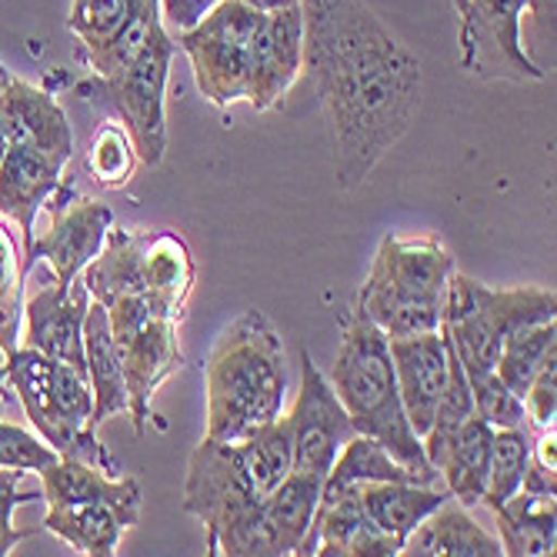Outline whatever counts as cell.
Masks as SVG:
<instances>
[{
	"instance_id": "6da1fadb",
	"label": "cell",
	"mask_w": 557,
	"mask_h": 557,
	"mask_svg": "<svg viewBox=\"0 0 557 557\" xmlns=\"http://www.w3.org/2000/svg\"><path fill=\"white\" fill-rule=\"evenodd\" d=\"M300 14L304 74L324 111L334 177L354 194L411 131L424 71L364 0H300Z\"/></svg>"
},
{
	"instance_id": "7a4b0ae2",
	"label": "cell",
	"mask_w": 557,
	"mask_h": 557,
	"mask_svg": "<svg viewBox=\"0 0 557 557\" xmlns=\"http://www.w3.org/2000/svg\"><path fill=\"white\" fill-rule=\"evenodd\" d=\"M290 418L240 441L205 437L187 461L184 511L208 531V554H231V544L244 531L258 504L290 474Z\"/></svg>"
},
{
	"instance_id": "3957f363",
	"label": "cell",
	"mask_w": 557,
	"mask_h": 557,
	"mask_svg": "<svg viewBox=\"0 0 557 557\" xmlns=\"http://www.w3.org/2000/svg\"><path fill=\"white\" fill-rule=\"evenodd\" d=\"M205 437L214 441H240L284 414V341L268 314L244 311L221 331L205 364Z\"/></svg>"
},
{
	"instance_id": "277c9868",
	"label": "cell",
	"mask_w": 557,
	"mask_h": 557,
	"mask_svg": "<svg viewBox=\"0 0 557 557\" xmlns=\"http://www.w3.org/2000/svg\"><path fill=\"white\" fill-rule=\"evenodd\" d=\"M331 384L354 431L381 441L404 468H411L421 478V484H437V471L428 461L424 444L404 414L387 334L358 308H350L344 318V337L334 358Z\"/></svg>"
},
{
	"instance_id": "5b68a950",
	"label": "cell",
	"mask_w": 557,
	"mask_h": 557,
	"mask_svg": "<svg viewBox=\"0 0 557 557\" xmlns=\"http://www.w3.org/2000/svg\"><path fill=\"white\" fill-rule=\"evenodd\" d=\"M450 274L454 258L437 237L384 234L354 308L387 337L437 331Z\"/></svg>"
},
{
	"instance_id": "8992f818",
	"label": "cell",
	"mask_w": 557,
	"mask_h": 557,
	"mask_svg": "<svg viewBox=\"0 0 557 557\" xmlns=\"http://www.w3.org/2000/svg\"><path fill=\"white\" fill-rule=\"evenodd\" d=\"M557 318V294L554 287H487L468 274H450L444 297V321L454 354L465 374L494 371L497 354L515 331L554 321Z\"/></svg>"
},
{
	"instance_id": "52a82bcc",
	"label": "cell",
	"mask_w": 557,
	"mask_h": 557,
	"mask_svg": "<svg viewBox=\"0 0 557 557\" xmlns=\"http://www.w3.org/2000/svg\"><path fill=\"white\" fill-rule=\"evenodd\" d=\"M174 54L177 37L164 27L121 74H90L74 84V94L87 100L94 111L121 121L131 131L140 164L150 168H158L168 154V77Z\"/></svg>"
},
{
	"instance_id": "ba28073f",
	"label": "cell",
	"mask_w": 557,
	"mask_h": 557,
	"mask_svg": "<svg viewBox=\"0 0 557 557\" xmlns=\"http://www.w3.org/2000/svg\"><path fill=\"white\" fill-rule=\"evenodd\" d=\"M261 24H264L261 11L240 4V0H221L190 30L174 34L177 50H184L194 67L197 90L214 108L227 111L237 100H247L250 58H255V40Z\"/></svg>"
},
{
	"instance_id": "9c48e42d",
	"label": "cell",
	"mask_w": 557,
	"mask_h": 557,
	"mask_svg": "<svg viewBox=\"0 0 557 557\" xmlns=\"http://www.w3.org/2000/svg\"><path fill=\"white\" fill-rule=\"evenodd\" d=\"M528 0H468L458 30L461 67L481 81H544L524 47Z\"/></svg>"
},
{
	"instance_id": "30bf717a",
	"label": "cell",
	"mask_w": 557,
	"mask_h": 557,
	"mask_svg": "<svg viewBox=\"0 0 557 557\" xmlns=\"http://www.w3.org/2000/svg\"><path fill=\"white\" fill-rule=\"evenodd\" d=\"M44 208L50 214V227L40 237H34L21 264V274L27 277L30 268L44 258L50 271H54V281L74 284L81 271L97 258V250L104 247V237L114 227V214L108 205L77 194L64 181L47 197Z\"/></svg>"
},
{
	"instance_id": "8fae6325",
	"label": "cell",
	"mask_w": 557,
	"mask_h": 557,
	"mask_svg": "<svg viewBox=\"0 0 557 557\" xmlns=\"http://www.w3.org/2000/svg\"><path fill=\"white\" fill-rule=\"evenodd\" d=\"M4 381H11V387L17 391L40 441H47L61 458H81L87 465H97L100 471H108L111 478H121V465L97 441V434H77L64 421L54 394V358L21 344L4 358Z\"/></svg>"
},
{
	"instance_id": "7c38bea8",
	"label": "cell",
	"mask_w": 557,
	"mask_h": 557,
	"mask_svg": "<svg viewBox=\"0 0 557 557\" xmlns=\"http://www.w3.org/2000/svg\"><path fill=\"white\" fill-rule=\"evenodd\" d=\"M290 471L327 478L344 444L358 434L344 411L334 384L321 374L308 350H300V391L290 408Z\"/></svg>"
},
{
	"instance_id": "4fadbf2b",
	"label": "cell",
	"mask_w": 557,
	"mask_h": 557,
	"mask_svg": "<svg viewBox=\"0 0 557 557\" xmlns=\"http://www.w3.org/2000/svg\"><path fill=\"white\" fill-rule=\"evenodd\" d=\"M324 481L290 471L250 515L227 557H287L297 554L318 511Z\"/></svg>"
},
{
	"instance_id": "5bb4252c",
	"label": "cell",
	"mask_w": 557,
	"mask_h": 557,
	"mask_svg": "<svg viewBox=\"0 0 557 557\" xmlns=\"http://www.w3.org/2000/svg\"><path fill=\"white\" fill-rule=\"evenodd\" d=\"M114 344L121 350L127 381V414L134 421V431L144 434L150 418V400H154L158 387L184 368L177 321L150 314L137 327L114 334Z\"/></svg>"
},
{
	"instance_id": "9a60e30c",
	"label": "cell",
	"mask_w": 557,
	"mask_h": 557,
	"mask_svg": "<svg viewBox=\"0 0 557 557\" xmlns=\"http://www.w3.org/2000/svg\"><path fill=\"white\" fill-rule=\"evenodd\" d=\"M387 347H391L404 414H408L414 434L424 437L434 421L441 394L447 387V371H450L447 337L437 327V331L408 334V337H387Z\"/></svg>"
},
{
	"instance_id": "2e32d148",
	"label": "cell",
	"mask_w": 557,
	"mask_h": 557,
	"mask_svg": "<svg viewBox=\"0 0 557 557\" xmlns=\"http://www.w3.org/2000/svg\"><path fill=\"white\" fill-rule=\"evenodd\" d=\"M304 74V14L297 8L264 14L250 58L247 104L255 111H271L277 100Z\"/></svg>"
},
{
	"instance_id": "e0dca14e",
	"label": "cell",
	"mask_w": 557,
	"mask_h": 557,
	"mask_svg": "<svg viewBox=\"0 0 557 557\" xmlns=\"http://www.w3.org/2000/svg\"><path fill=\"white\" fill-rule=\"evenodd\" d=\"M87 287L84 284H61L50 281L40 287L24 308V347L64 364L87 371L84 364V314H87Z\"/></svg>"
},
{
	"instance_id": "ac0fdd59",
	"label": "cell",
	"mask_w": 557,
	"mask_h": 557,
	"mask_svg": "<svg viewBox=\"0 0 557 557\" xmlns=\"http://www.w3.org/2000/svg\"><path fill=\"white\" fill-rule=\"evenodd\" d=\"M17 144L54 150L67 161L74 154V134L58 97L14 77L0 97V158Z\"/></svg>"
},
{
	"instance_id": "d6986e66",
	"label": "cell",
	"mask_w": 557,
	"mask_h": 557,
	"mask_svg": "<svg viewBox=\"0 0 557 557\" xmlns=\"http://www.w3.org/2000/svg\"><path fill=\"white\" fill-rule=\"evenodd\" d=\"M67 168V158L54 154V150L40 147H11L0 158V214L11 218L21 227L24 237V258L34 244V224L44 211L47 197L61 184V174Z\"/></svg>"
},
{
	"instance_id": "ffe728a7",
	"label": "cell",
	"mask_w": 557,
	"mask_h": 557,
	"mask_svg": "<svg viewBox=\"0 0 557 557\" xmlns=\"http://www.w3.org/2000/svg\"><path fill=\"white\" fill-rule=\"evenodd\" d=\"M140 518V500H81L54 504L47 508L44 531L58 534L77 554L87 557H114L124 531Z\"/></svg>"
},
{
	"instance_id": "44dd1931",
	"label": "cell",
	"mask_w": 557,
	"mask_h": 557,
	"mask_svg": "<svg viewBox=\"0 0 557 557\" xmlns=\"http://www.w3.org/2000/svg\"><path fill=\"white\" fill-rule=\"evenodd\" d=\"M491 441L494 428L484 424L478 414H471L458 431L447 437L424 444V454L437 478H444V487L454 500H461L465 508H478L484 481H487V461H491Z\"/></svg>"
},
{
	"instance_id": "7402d4cb",
	"label": "cell",
	"mask_w": 557,
	"mask_h": 557,
	"mask_svg": "<svg viewBox=\"0 0 557 557\" xmlns=\"http://www.w3.org/2000/svg\"><path fill=\"white\" fill-rule=\"evenodd\" d=\"M140 258L150 308L181 324L197 277L187 240L177 231H140Z\"/></svg>"
},
{
	"instance_id": "603a6c76",
	"label": "cell",
	"mask_w": 557,
	"mask_h": 557,
	"mask_svg": "<svg viewBox=\"0 0 557 557\" xmlns=\"http://www.w3.org/2000/svg\"><path fill=\"white\" fill-rule=\"evenodd\" d=\"M404 557H500V541L491 537L461 500L447 497L400 544Z\"/></svg>"
},
{
	"instance_id": "cb8c5ba5",
	"label": "cell",
	"mask_w": 557,
	"mask_h": 557,
	"mask_svg": "<svg viewBox=\"0 0 557 557\" xmlns=\"http://www.w3.org/2000/svg\"><path fill=\"white\" fill-rule=\"evenodd\" d=\"M84 364H87V381L94 394L90 428L97 431L108 418L127 411V381H124L121 350L114 344L108 311L100 308L97 300L87 304V314H84Z\"/></svg>"
},
{
	"instance_id": "d4e9b609",
	"label": "cell",
	"mask_w": 557,
	"mask_h": 557,
	"mask_svg": "<svg viewBox=\"0 0 557 557\" xmlns=\"http://www.w3.org/2000/svg\"><path fill=\"white\" fill-rule=\"evenodd\" d=\"M350 491L358 497V508L364 511V518L397 544H404V537L450 497L447 487L441 491L434 484H414V481H374V484H358Z\"/></svg>"
},
{
	"instance_id": "484cf974",
	"label": "cell",
	"mask_w": 557,
	"mask_h": 557,
	"mask_svg": "<svg viewBox=\"0 0 557 557\" xmlns=\"http://www.w3.org/2000/svg\"><path fill=\"white\" fill-rule=\"evenodd\" d=\"M500 531V554L511 557H547L557 544V518H554V497H537L528 491H518L508 497L497 511Z\"/></svg>"
},
{
	"instance_id": "4316f807",
	"label": "cell",
	"mask_w": 557,
	"mask_h": 557,
	"mask_svg": "<svg viewBox=\"0 0 557 557\" xmlns=\"http://www.w3.org/2000/svg\"><path fill=\"white\" fill-rule=\"evenodd\" d=\"M40 497L47 500V508L81 500H140L137 478H111L108 471H100L97 465H87L81 458H58L40 471Z\"/></svg>"
},
{
	"instance_id": "83f0119b",
	"label": "cell",
	"mask_w": 557,
	"mask_h": 557,
	"mask_svg": "<svg viewBox=\"0 0 557 557\" xmlns=\"http://www.w3.org/2000/svg\"><path fill=\"white\" fill-rule=\"evenodd\" d=\"M374 481H414V484H421V478L411 468H404L381 441H374L368 434H354L344 444V450L337 454L334 468L327 471L321 494H337V491L358 487V484H374Z\"/></svg>"
},
{
	"instance_id": "f1b7e54d",
	"label": "cell",
	"mask_w": 557,
	"mask_h": 557,
	"mask_svg": "<svg viewBox=\"0 0 557 557\" xmlns=\"http://www.w3.org/2000/svg\"><path fill=\"white\" fill-rule=\"evenodd\" d=\"M550 354H557V318L515 331L497 354L494 374L518 397H524V391L531 387L534 374L541 371V364L550 358Z\"/></svg>"
},
{
	"instance_id": "f546056e",
	"label": "cell",
	"mask_w": 557,
	"mask_h": 557,
	"mask_svg": "<svg viewBox=\"0 0 557 557\" xmlns=\"http://www.w3.org/2000/svg\"><path fill=\"white\" fill-rule=\"evenodd\" d=\"M531 461V434L528 428H500L491 441V461H487V481L481 504L487 511H497L504 500L515 497L524 484Z\"/></svg>"
},
{
	"instance_id": "4dcf8cb0",
	"label": "cell",
	"mask_w": 557,
	"mask_h": 557,
	"mask_svg": "<svg viewBox=\"0 0 557 557\" xmlns=\"http://www.w3.org/2000/svg\"><path fill=\"white\" fill-rule=\"evenodd\" d=\"M140 158H137V144L131 137V131L121 124V121H104L94 137H90V147H87V171L90 177L100 184V187H124L134 171H137Z\"/></svg>"
},
{
	"instance_id": "1f68e13d",
	"label": "cell",
	"mask_w": 557,
	"mask_h": 557,
	"mask_svg": "<svg viewBox=\"0 0 557 557\" xmlns=\"http://www.w3.org/2000/svg\"><path fill=\"white\" fill-rule=\"evenodd\" d=\"M468 387H471V400H474V414L484 424H491L494 431L524 428V400L494 371L468 374Z\"/></svg>"
},
{
	"instance_id": "d6a6232c",
	"label": "cell",
	"mask_w": 557,
	"mask_h": 557,
	"mask_svg": "<svg viewBox=\"0 0 557 557\" xmlns=\"http://www.w3.org/2000/svg\"><path fill=\"white\" fill-rule=\"evenodd\" d=\"M21 318H24V274L17 268L11 234L0 227V350H4V358L17 347Z\"/></svg>"
},
{
	"instance_id": "836d02e7",
	"label": "cell",
	"mask_w": 557,
	"mask_h": 557,
	"mask_svg": "<svg viewBox=\"0 0 557 557\" xmlns=\"http://www.w3.org/2000/svg\"><path fill=\"white\" fill-rule=\"evenodd\" d=\"M61 458V454L50 447L47 441L34 437L21 424L0 421V468H14V471H44Z\"/></svg>"
},
{
	"instance_id": "e575fe53",
	"label": "cell",
	"mask_w": 557,
	"mask_h": 557,
	"mask_svg": "<svg viewBox=\"0 0 557 557\" xmlns=\"http://www.w3.org/2000/svg\"><path fill=\"white\" fill-rule=\"evenodd\" d=\"M521 400H524V424L534 434L550 431L557 424V354H550L541 364Z\"/></svg>"
},
{
	"instance_id": "d590c367",
	"label": "cell",
	"mask_w": 557,
	"mask_h": 557,
	"mask_svg": "<svg viewBox=\"0 0 557 557\" xmlns=\"http://www.w3.org/2000/svg\"><path fill=\"white\" fill-rule=\"evenodd\" d=\"M27 471H14V468H0V557H8L27 534L14 528V511L21 504L40 500V491H21Z\"/></svg>"
},
{
	"instance_id": "8d00e7d4",
	"label": "cell",
	"mask_w": 557,
	"mask_h": 557,
	"mask_svg": "<svg viewBox=\"0 0 557 557\" xmlns=\"http://www.w3.org/2000/svg\"><path fill=\"white\" fill-rule=\"evenodd\" d=\"M221 0H161V17L171 34L190 30L200 17H208Z\"/></svg>"
},
{
	"instance_id": "74e56055",
	"label": "cell",
	"mask_w": 557,
	"mask_h": 557,
	"mask_svg": "<svg viewBox=\"0 0 557 557\" xmlns=\"http://www.w3.org/2000/svg\"><path fill=\"white\" fill-rule=\"evenodd\" d=\"M554 8H557V0H528V17H524L528 54L534 47H554Z\"/></svg>"
},
{
	"instance_id": "f35d334b",
	"label": "cell",
	"mask_w": 557,
	"mask_h": 557,
	"mask_svg": "<svg viewBox=\"0 0 557 557\" xmlns=\"http://www.w3.org/2000/svg\"><path fill=\"white\" fill-rule=\"evenodd\" d=\"M240 4L247 8H255L261 14H271V11H284V8H297L300 0H240Z\"/></svg>"
},
{
	"instance_id": "ab89813d",
	"label": "cell",
	"mask_w": 557,
	"mask_h": 557,
	"mask_svg": "<svg viewBox=\"0 0 557 557\" xmlns=\"http://www.w3.org/2000/svg\"><path fill=\"white\" fill-rule=\"evenodd\" d=\"M14 81V74L8 71V64L4 61H0V97H4V90H8V84Z\"/></svg>"
},
{
	"instance_id": "60d3db41",
	"label": "cell",
	"mask_w": 557,
	"mask_h": 557,
	"mask_svg": "<svg viewBox=\"0 0 557 557\" xmlns=\"http://www.w3.org/2000/svg\"><path fill=\"white\" fill-rule=\"evenodd\" d=\"M465 4H468V0H450V8H454V11H458V17L465 14Z\"/></svg>"
},
{
	"instance_id": "b9f144b4",
	"label": "cell",
	"mask_w": 557,
	"mask_h": 557,
	"mask_svg": "<svg viewBox=\"0 0 557 557\" xmlns=\"http://www.w3.org/2000/svg\"><path fill=\"white\" fill-rule=\"evenodd\" d=\"M0 404H4V368H0Z\"/></svg>"
}]
</instances>
